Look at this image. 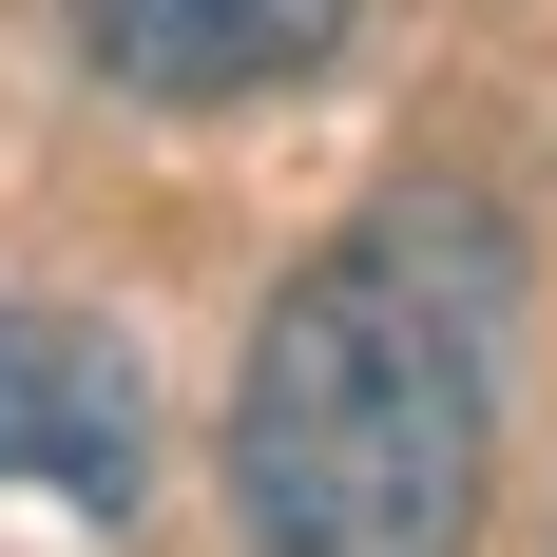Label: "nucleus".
<instances>
[{"label":"nucleus","mask_w":557,"mask_h":557,"mask_svg":"<svg viewBox=\"0 0 557 557\" xmlns=\"http://www.w3.org/2000/svg\"><path fill=\"white\" fill-rule=\"evenodd\" d=\"M346 20H366V0H77V58H97L115 97H154V115H212V97L327 77Z\"/></svg>","instance_id":"3"},{"label":"nucleus","mask_w":557,"mask_h":557,"mask_svg":"<svg viewBox=\"0 0 557 557\" xmlns=\"http://www.w3.org/2000/svg\"><path fill=\"white\" fill-rule=\"evenodd\" d=\"M500 481V231L443 193L327 231L231 366V519L250 557H481Z\"/></svg>","instance_id":"1"},{"label":"nucleus","mask_w":557,"mask_h":557,"mask_svg":"<svg viewBox=\"0 0 557 557\" xmlns=\"http://www.w3.org/2000/svg\"><path fill=\"white\" fill-rule=\"evenodd\" d=\"M154 481V385L97 308H0V539H115Z\"/></svg>","instance_id":"2"}]
</instances>
